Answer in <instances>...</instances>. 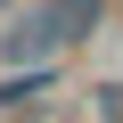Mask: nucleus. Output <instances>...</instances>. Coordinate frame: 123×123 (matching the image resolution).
Wrapping results in <instances>:
<instances>
[{"label":"nucleus","instance_id":"nucleus-1","mask_svg":"<svg viewBox=\"0 0 123 123\" xmlns=\"http://www.w3.org/2000/svg\"><path fill=\"white\" fill-rule=\"evenodd\" d=\"M66 49L74 41L57 33V17L41 8V0H33V8L17 0V8L0 17V66H41V57H66Z\"/></svg>","mask_w":123,"mask_h":123},{"label":"nucleus","instance_id":"nucleus-2","mask_svg":"<svg viewBox=\"0 0 123 123\" xmlns=\"http://www.w3.org/2000/svg\"><path fill=\"white\" fill-rule=\"evenodd\" d=\"M66 90V57H41V66H0V115H41Z\"/></svg>","mask_w":123,"mask_h":123},{"label":"nucleus","instance_id":"nucleus-3","mask_svg":"<svg viewBox=\"0 0 123 123\" xmlns=\"http://www.w3.org/2000/svg\"><path fill=\"white\" fill-rule=\"evenodd\" d=\"M41 8L57 17V33H66V41H90V33L107 25V8H115V0H41Z\"/></svg>","mask_w":123,"mask_h":123},{"label":"nucleus","instance_id":"nucleus-4","mask_svg":"<svg viewBox=\"0 0 123 123\" xmlns=\"http://www.w3.org/2000/svg\"><path fill=\"white\" fill-rule=\"evenodd\" d=\"M82 107H90V123H123V82H90Z\"/></svg>","mask_w":123,"mask_h":123},{"label":"nucleus","instance_id":"nucleus-5","mask_svg":"<svg viewBox=\"0 0 123 123\" xmlns=\"http://www.w3.org/2000/svg\"><path fill=\"white\" fill-rule=\"evenodd\" d=\"M8 8H17V0H0V17H8Z\"/></svg>","mask_w":123,"mask_h":123},{"label":"nucleus","instance_id":"nucleus-6","mask_svg":"<svg viewBox=\"0 0 123 123\" xmlns=\"http://www.w3.org/2000/svg\"><path fill=\"white\" fill-rule=\"evenodd\" d=\"M115 8H123V0H115Z\"/></svg>","mask_w":123,"mask_h":123}]
</instances>
